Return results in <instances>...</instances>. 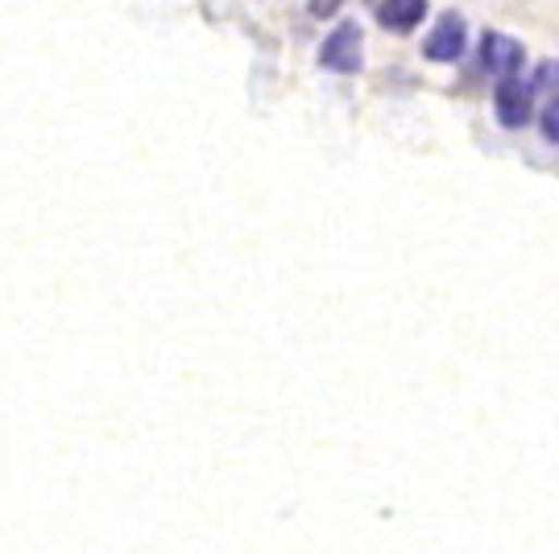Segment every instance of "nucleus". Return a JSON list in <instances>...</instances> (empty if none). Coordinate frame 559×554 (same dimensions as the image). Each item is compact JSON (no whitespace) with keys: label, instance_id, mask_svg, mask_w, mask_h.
Wrapping results in <instances>:
<instances>
[{"label":"nucleus","instance_id":"0eeeda50","mask_svg":"<svg viewBox=\"0 0 559 554\" xmlns=\"http://www.w3.org/2000/svg\"><path fill=\"white\" fill-rule=\"evenodd\" d=\"M543 137L559 145V100H551L547 103V112H543Z\"/></svg>","mask_w":559,"mask_h":554},{"label":"nucleus","instance_id":"6e6552de","mask_svg":"<svg viewBox=\"0 0 559 554\" xmlns=\"http://www.w3.org/2000/svg\"><path fill=\"white\" fill-rule=\"evenodd\" d=\"M340 9V0H311V17H331Z\"/></svg>","mask_w":559,"mask_h":554},{"label":"nucleus","instance_id":"423d86ee","mask_svg":"<svg viewBox=\"0 0 559 554\" xmlns=\"http://www.w3.org/2000/svg\"><path fill=\"white\" fill-rule=\"evenodd\" d=\"M531 91L559 100V62H538V71L531 75Z\"/></svg>","mask_w":559,"mask_h":554},{"label":"nucleus","instance_id":"f03ea898","mask_svg":"<svg viewBox=\"0 0 559 554\" xmlns=\"http://www.w3.org/2000/svg\"><path fill=\"white\" fill-rule=\"evenodd\" d=\"M531 100H535V91H531V83L522 79H501L494 91V108H497V121L506 124V128H522V124L531 121Z\"/></svg>","mask_w":559,"mask_h":554},{"label":"nucleus","instance_id":"f257e3e1","mask_svg":"<svg viewBox=\"0 0 559 554\" xmlns=\"http://www.w3.org/2000/svg\"><path fill=\"white\" fill-rule=\"evenodd\" d=\"M319 62H324L328 71H336V75H352V71H361V62H365L361 25L344 21V25H340L324 46H319Z\"/></svg>","mask_w":559,"mask_h":554},{"label":"nucleus","instance_id":"7ed1b4c3","mask_svg":"<svg viewBox=\"0 0 559 554\" xmlns=\"http://www.w3.org/2000/svg\"><path fill=\"white\" fill-rule=\"evenodd\" d=\"M464 41H469V29H464V17L460 13H448L432 29V38L423 41V54L432 62H455L464 54Z\"/></svg>","mask_w":559,"mask_h":554},{"label":"nucleus","instance_id":"39448f33","mask_svg":"<svg viewBox=\"0 0 559 554\" xmlns=\"http://www.w3.org/2000/svg\"><path fill=\"white\" fill-rule=\"evenodd\" d=\"M423 17H427V0H381L377 4V21L393 34H411Z\"/></svg>","mask_w":559,"mask_h":554},{"label":"nucleus","instance_id":"20e7f679","mask_svg":"<svg viewBox=\"0 0 559 554\" xmlns=\"http://www.w3.org/2000/svg\"><path fill=\"white\" fill-rule=\"evenodd\" d=\"M481 66L489 75H501V79H518V66H522V46L506 34H485L481 41Z\"/></svg>","mask_w":559,"mask_h":554}]
</instances>
